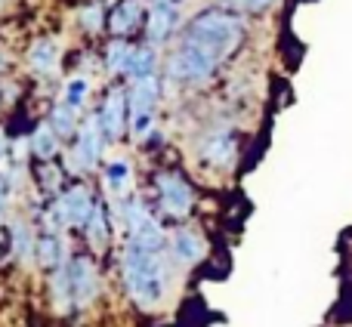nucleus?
Returning a JSON list of instances; mask_svg holds the SVG:
<instances>
[{
    "mask_svg": "<svg viewBox=\"0 0 352 327\" xmlns=\"http://www.w3.org/2000/svg\"><path fill=\"white\" fill-rule=\"evenodd\" d=\"M173 256L167 247V232L158 216L127 232L121 250V278L127 297L142 312H155L167 303L173 284Z\"/></svg>",
    "mask_w": 352,
    "mask_h": 327,
    "instance_id": "obj_1",
    "label": "nucleus"
},
{
    "mask_svg": "<svg viewBox=\"0 0 352 327\" xmlns=\"http://www.w3.org/2000/svg\"><path fill=\"white\" fill-rule=\"evenodd\" d=\"M248 34H250L248 19L226 10V6H219V3L201 6L192 19H186V25H182V31H179L182 41L198 43L219 65H226V62L244 47Z\"/></svg>",
    "mask_w": 352,
    "mask_h": 327,
    "instance_id": "obj_2",
    "label": "nucleus"
},
{
    "mask_svg": "<svg viewBox=\"0 0 352 327\" xmlns=\"http://www.w3.org/2000/svg\"><path fill=\"white\" fill-rule=\"evenodd\" d=\"M219 68L223 65H219L207 49H201L198 43H192V41L176 37L164 56L161 74H164V80L173 87H207L217 78Z\"/></svg>",
    "mask_w": 352,
    "mask_h": 327,
    "instance_id": "obj_3",
    "label": "nucleus"
},
{
    "mask_svg": "<svg viewBox=\"0 0 352 327\" xmlns=\"http://www.w3.org/2000/svg\"><path fill=\"white\" fill-rule=\"evenodd\" d=\"M195 158L198 164H204L207 170H217V173H226V170L235 167L238 161V130L232 124H213L195 142Z\"/></svg>",
    "mask_w": 352,
    "mask_h": 327,
    "instance_id": "obj_4",
    "label": "nucleus"
},
{
    "mask_svg": "<svg viewBox=\"0 0 352 327\" xmlns=\"http://www.w3.org/2000/svg\"><path fill=\"white\" fill-rule=\"evenodd\" d=\"M155 194H158V207L167 219L182 223V219L192 216L195 188L188 185V179L179 173V170H170V167L158 170V173H155Z\"/></svg>",
    "mask_w": 352,
    "mask_h": 327,
    "instance_id": "obj_5",
    "label": "nucleus"
},
{
    "mask_svg": "<svg viewBox=\"0 0 352 327\" xmlns=\"http://www.w3.org/2000/svg\"><path fill=\"white\" fill-rule=\"evenodd\" d=\"M186 16H182L179 3H167V0H148V16L142 25V41L152 43V47H167L179 37Z\"/></svg>",
    "mask_w": 352,
    "mask_h": 327,
    "instance_id": "obj_6",
    "label": "nucleus"
},
{
    "mask_svg": "<svg viewBox=\"0 0 352 327\" xmlns=\"http://www.w3.org/2000/svg\"><path fill=\"white\" fill-rule=\"evenodd\" d=\"M96 117L102 124V133L109 136V142H118L130 133V99H127V87L124 84H111L105 90L102 102L96 105Z\"/></svg>",
    "mask_w": 352,
    "mask_h": 327,
    "instance_id": "obj_7",
    "label": "nucleus"
},
{
    "mask_svg": "<svg viewBox=\"0 0 352 327\" xmlns=\"http://www.w3.org/2000/svg\"><path fill=\"white\" fill-rule=\"evenodd\" d=\"M96 194L90 192V185L74 182V185L62 188L59 198H53V210L59 216L62 229H84V223L90 219L93 207H96Z\"/></svg>",
    "mask_w": 352,
    "mask_h": 327,
    "instance_id": "obj_8",
    "label": "nucleus"
},
{
    "mask_svg": "<svg viewBox=\"0 0 352 327\" xmlns=\"http://www.w3.org/2000/svg\"><path fill=\"white\" fill-rule=\"evenodd\" d=\"M105 146H109V136L102 133V124H99L96 111H93L90 117H84L78 136L72 139V155H74V161L90 173V170H96L99 164H102Z\"/></svg>",
    "mask_w": 352,
    "mask_h": 327,
    "instance_id": "obj_9",
    "label": "nucleus"
},
{
    "mask_svg": "<svg viewBox=\"0 0 352 327\" xmlns=\"http://www.w3.org/2000/svg\"><path fill=\"white\" fill-rule=\"evenodd\" d=\"M68 281H72V293H74V306L87 309L93 306V300L99 297V266L90 253H74L68 260Z\"/></svg>",
    "mask_w": 352,
    "mask_h": 327,
    "instance_id": "obj_10",
    "label": "nucleus"
},
{
    "mask_svg": "<svg viewBox=\"0 0 352 327\" xmlns=\"http://www.w3.org/2000/svg\"><path fill=\"white\" fill-rule=\"evenodd\" d=\"M167 247H170L173 262H176V266H182V269L198 266V262L207 256L204 235H201L195 225H186V223L176 225L170 235H167Z\"/></svg>",
    "mask_w": 352,
    "mask_h": 327,
    "instance_id": "obj_11",
    "label": "nucleus"
},
{
    "mask_svg": "<svg viewBox=\"0 0 352 327\" xmlns=\"http://www.w3.org/2000/svg\"><path fill=\"white\" fill-rule=\"evenodd\" d=\"M148 16V0H115L109 6V34L111 37H133L142 31Z\"/></svg>",
    "mask_w": 352,
    "mask_h": 327,
    "instance_id": "obj_12",
    "label": "nucleus"
},
{
    "mask_svg": "<svg viewBox=\"0 0 352 327\" xmlns=\"http://www.w3.org/2000/svg\"><path fill=\"white\" fill-rule=\"evenodd\" d=\"M25 65H28L31 74L37 78H56L62 68V47L56 37L41 34L31 41V47L25 49Z\"/></svg>",
    "mask_w": 352,
    "mask_h": 327,
    "instance_id": "obj_13",
    "label": "nucleus"
},
{
    "mask_svg": "<svg viewBox=\"0 0 352 327\" xmlns=\"http://www.w3.org/2000/svg\"><path fill=\"white\" fill-rule=\"evenodd\" d=\"M164 74L142 80H130L127 84V99H130V117L133 115H158V105L164 99Z\"/></svg>",
    "mask_w": 352,
    "mask_h": 327,
    "instance_id": "obj_14",
    "label": "nucleus"
},
{
    "mask_svg": "<svg viewBox=\"0 0 352 327\" xmlns=\"http://www.w3.org/2000/svg\"><path fill=\"white\" fill-rule=\"evenodd\" d=\"M6 241H10V256L19 266L37 262V235L28 219H12V223L6 225Z\"/></svg>",
    "mask_w": 352,
    "mask_h": 327,
    "instance_id": "obj_15",
    "label": "nucleus"
},
{
    "mask_svg": "<svg viewBox=\"0 0 352 327\" xmlns=\"http://www.w3.org/2000/svg\"><path fill=\"white\" fill-rule=\"evenodd\" d=\"M68 253H72V250H68L62 232H41V235H37V266H41L43 272H56V269L68 266V260H72Z\"/></svg>",
    "mask_w": 352,
    "mask_h": 327,
    "instance_id": "obj_16",
    "label": "nucleus"
},
{
    "mask_svg": "<svg viewBox=\"0 0 352 327\" xmlns=\"http://www.w3.org/2000/svg\"><path fill=\"white\" fill-rule=\"evenodd\" d=\"M102 185L111 201H124L133 192V164L130 158H111L102 167Z\"/></svg>",
    "mask_w": 352,
    "mask_h": 327,
    "instance_id": "obj_17",
    "label": "nucleus"
},
{
    "mask_svg": "<svg viewBox=\"0 0 352 327\" xmlns=\"http://www.w3.org/2000/svg\"><path fill=\"white\" fill-rule=\"evenodd\" d=\"M111 210H109V201H102L99 198L96 201V207H93V213H90V219L84 223V238H87V244H90V250L93 253H102L105 247H109V241H111Z\"/></svg>",
    "mask_w": 352,
    "mask_h": 327,
    "instance_id": "obj_18",
    "label": "nucleus"
},
{
    "mask_svg": "<svg viewBox=\"0 0 352 327\" xmlns=\"http://www.w3.org/2000/svg\"><path fill=\"white\" fill-rule=\"evenodd\" d=\"M133 49H136V43H130L127 37H111V41L105 43V49H102V71L109 74V78H124L127 80Z\"/></svg>",
    "mask_w": 352,
    "mask_h": 327,
    "instance_id": "obj_19",
    "label": "nucleus"
},
{
    "mask_svg": "<svg viewBox=\"0 0 352 327\" xmlns=\"http://www.w3.org/2000/svg\"><path fill=\"white\" fill-rule=\"evenodd\" d=\"M74 25H78L80 34L99 37L102 31H109V6L102 0H84L74 10Z\"/></svg>",
    "mask_w": 352,
    "mask_h": 327,
    "instance_id": "obj_20",
    "label": "nucleus"
},
{
    "mask_svg": "<svg viewBox=\"0 0 352 327\" xmlns=\"http://www.w3.org/2000/svg\"><path fill=\"white\" fill-rule=\"evenodd\" d=\"M47 291H50V303L59 315H74L78 306H74V293H72V281H68V266L50 272L47 278Z\"/></svg>",
    "mask_w": 352,
    "mask_h": 327,
    "instance_id": "obj_21",
    "label": "nucleus"
},
{
    "mask_svg": "<svg viewBox=\"0 0 352 327\" xmlns=\"http://www.w3.org/2000/svg\"><path fill=\"white\" fill-rule=\"evenodd\" d=\"M47 124L62 136V142H65V139H74V136H78V130L84 121H80V111L74 109V105H68L65 99H56L47 111Z\"/></svg>",
    "mask_w": 352,
    "mask_h": 327,
    "instance_id": "obj_22",
    "label": "nucleus"
},
{
    "mask_svg": "<svg viewBox=\"0 0 352 327\" xmlns=\"http://www.w3.org/2000/svg\"><path fill=\"white\" fill-rule=\"evenodd\" d=\"M161 68H164V59H161L158 47H152V43H136L133 49V59H130V71H127V80H142V78H155V74H161Z\"/></svg>",
    "mask_w": 352,
    "mask_h": 327,
    "instance_id": "obj_23",
    "label": "nucleus"
},
{
    "mask_svg": "<svg viewBox=\"0 0 352 327\" xmlns=\"http://www.w3.org/2000/svg\"><path fill=\"white\" fill-rule=\"evenodd\" d=\"M28 142H31V158L34 161H56L59 152H62V136L56 133L47 121L37 124V127L31 130Z\"/></svg>",
    "mask_w": 352,
    "mask_h": 327,
    "instance_id": "obj_24",
    "label": "nucleus"
},
{
    "mask_svg": "<svg viewBox=\"0 0 352 327\" xmlns=\"http://www.w3.org/2000/svg\"><path fill=\"white\" fill-rule=\"evenodd\" d=\"M65 167L56 161H37L34 170H31V179H34V185L41 188V194H47V198H59L62 188H65Z\"/></svg>",
    "mask_w": 352,
    "mask_h": 327,
    "instance_id": "obj_25",
    "label": "nucleus"
},
{
    "mask_svg": "<svg viewBox=\"0 0 352 327\" xmlns=\"http://www.w3.org/2000/svg\"><path fill=\"white\" fill-rule=\"evenodd\" d=\"M90 93H93V80L87 78V74H72V78L62 84V96L59 99H65L68 105H74L78 111H84Z\"/></svg>",
    "mask_w": 352,
    "mask_h": 327,
    "instance_id": "obj_26",
    "label": "nucleus"
},
{
    "mask_svg": "<svg viewBox=\"0 0 352 327\" xmlns=\"http://www.w3.org/2000/svg\"><path fill=\"white\" fill-rule=\"evenodd\" d=\"M213 3L226 6V10L238 12V16H244V19H256V16L272 12L275 6H278V0H213Z\"/></svg>",
    "mask_w": 352,
    "mask_h": 327,
    "instance_id": "obj_27",
    "label": "nucleus"
},
{
    "mask_svg": "<svg viewBox=\"0 0 352 327\" xmlns=\"http://www.w3.org/2000/svg\"><path fill=\"white\" fill-rule=\"evenodd\" d=\"M10 185H6V179L0 176V229H3V223H6V210H10Z\"/></svg>",
    "mask_w": 352,
    "mask_h": 327,
    "instance_id": "obj_28",
    "label": "nucleus"
},
{
    "mask_svg": "<svg viewBox=\"0 0 352 327\" xmlns=\"http://www.w3.org/2000/svg\"><path fill=\"white\" fill-rule=\"evenodd\" d=\"M12 152V136L6 133V127H0V161Z\"/></svg>",
    "mask_w": 352,
    "mask_h": 327,
    "instance_id": "obj_29",
    "label": "nucleus"
},
{
    "mask_svg": "<svg viewBox=\"0 0 352 327\" xmlns=\"http://www.w3.org/2000/svg\"><path fill=\"white\" fill-rule=\"evenodd\" d=\"M10 65H12V59H10V53H6L3 47H0V78H3L6 71H10Z\"/></svg>",
    "mask_w": 352,
    "mask_h": 327,
    "instance_id": "obj_30",
    "label": "nucleus"
},
{
    "mask_svg": "<svg viewBox=\"0 0 352 327\" xmlns=\"http://www.w3.org/2000/svg\"><path fill=\"white\" fill-rule=\"evenodd\" d=\"M12 6V0H0V12H6Z\"/></svg>",
    "mask_w": 352,
    "mask_h": 327,
    "instance_id": "obj_31",
    "label": "nucleus"
},
{
    "mask_svg": "<svg viewBox=\"0 0 352 327\" xmlns=\"http://www.w3.org/2000/svg\"><path fill=\"white\" fill-rule=\"evenodd\" d=\"M3 105H6V102H3V90H0V109H3Z\"/></svg>",
    "mask_w": 352,
    "mask_h": 327,
    "instance_id": "obj_32",
    "label": "nucleus"
}]
</instances>
